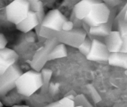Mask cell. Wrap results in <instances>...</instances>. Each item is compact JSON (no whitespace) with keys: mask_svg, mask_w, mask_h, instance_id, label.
<instances>
[{"mask_svg":"<svg viewBox=\"0 0 127 107\" xmlns=\"http://www.w3.org/2000/svg\"><path fill=\"white\" fill-rule=\"evenodd\" d=\"M67 18L58 9H52L45 15L42 22L35 28L38 38L50 39L55 38L59 31L62 30V26Z\"/></svg>","mask_w":127,"mask_h":107,"instance_id":"cell-1","label":"cell"},{"mask_svg":"<svg viewBox=\"0 0 127 107\" xmlns=\"http://www.w3.org/2000/svg\"><path fill=\"white\" fill-rule=\"evenodd\" d=\"M42 86L40 73L33 69L22 73L16 81V91L25 97H30Z\"/></svg>","mask_w":127,"mask_h":107,"instance_id":"cell-2","label":"cell"},{"mask_svg":"<svg viewBox=\"0 0 127 107\" xmlns=\"http://www.w3.org/2000/svg\"><path fill=\"white\" fill-rule=\"evenodd\" d=\"M30 11L28 0H14L5 9V15L10 23L16 26L27 17Z\"/></svg>","mask_w":127,"mask_h":107,"instance_id":"cell-3","label":"cell"},{"mask_svg":"<svg viewBox=\"0 0 127 107\" xmlns=\"http://www.w3.org/2000/svg\"><path fill=\"white\" fill-rule=\"evenodd\" d=\"M111 11L107 5L102 1L94 4L89 14L82 21L83 24L90 27H95L108 22Z\"/></svg>","mask_w":127,"mask_h":107,"instance_id":"cell-4","label":"cell"},{"mask_svg":"<svg viewBox=\"0 0 127 107\" xmlns=\"http://www.w3.org/2000/svg\"><path fill=\"white\" fill-rule=\"evenodd\" d=\"M88 36L86 30L83 27H74L69 31H59L55 36L59 43L78 48Z\"/></svg>","mask_w":127,"mask_h":107,"instance_id":"cell-5","label":"cell"},{"mask_svg":"<svg viewBox=\"0 0 127 107\" xmlns=\"http://www.w3.org/2000/svg\"><path fill=\"white\" fill-rule=\"evenodd\" d=\"M59 42L56 38L47 39L43 45L40 47L35 52L32 60L30 62V65L32 69L40 72L44 68L47 61H48V56L53 47Z\"/></svg>","mask_w":127,"mask_h":107,"instance_id":"cell-6","label":"cell"},{"mask_svg":"<svg viewBox=\"0 0 127 107\" xmlns=\"http://www.w3.org/2000/svg\"><path fill=\"white\" fill-rule=\"evenodd\" d=\"M22 73L19 66L16 63L11 66L5 73L0 75V97L15 89L16 81Z\"/></svg>","mask_w":127,"mask_h":107,"instance_id":"cell-7","label":"cell"},{"mask_svg":"<svg viewBox=\"0 0 127 107\" xmlns=\"http://www.w3.org/2000/svg\"><path fill=\"white\" fill-rule=\"evenodd\" d=\"M109 54L110 52L104 42L94 38L92 39L91 48L86 58L93 61H107Z\"/></svg>","mask_w":127,"mask_h":107,"instance_id":"cell-8","label":"cell"},{"mask_svg":"<svg viewBox=\"0 0 127 107\" xmlns=\"http://www.w3.org/2000/svg\"><path fill=\"white\" fill-rule=\"evenodd\" d=\"M104 38V43L110 53L119 52L127 53V44L124 42L119 30H112Z\"/></svg>","mask_w":127,"mask_h":107,"instance_id":"cell-9","label":"cell"},{"mask_svg":"<svg viewBox=\"0 0 127 107\" xmlns=\"http://www.w3.org/2000/svg\"><path fill=\"white\" fill-rule=\"evenodd\" d=\"M19 54L13 49L4 48L0 50V75L6 71L11 66L17 63Z\"/></svg>","mask_w":127,"mask_h":107,"instance_id":"cell-10","label":"cell"},{"mask_svg":"<svg viewBox=\"0 0 127 107\" xmlns=\"http://www.w3.org/2000/svg\"><path fill=\"white\" fill-rule=\"evenodd\" d=\"M39 25L38 17L35 12L30 10L27 17L16 25V28L24 33H29Z\"/></svg>","mask_w":127,"mask_h":107,"instance_id":"cell-11","label":"cell"},{"mask_svg":"<svg viewBox=\"0 0 127 107\" xmlns=\"http://www.w3.org/2000/svg\"><path fill=\"white\" fill-rule=\"evenodd\" d=\"M100 0H81L74 6L73 13L78 19L83 21L90 12L94 4L100 2Z\"/></svg>","mask_w":127,"mask_h":107,"instance_id":"cell-12","label":"cell"},{"mask_svg":"<svg viewBox=\"0 0 127 107\" xmlns=\"http://www.w3.org/2000/svg\"><path fill=\"white\" fill-rule=\"evenodd\" d=\"M114 18L112 17V15L110 14V17L108 22L99 26L95 27H90L89 29V33L91 36L97 38H104L109 34L112 30V25Z\"/></svg>","mask_w":127,"mask_h":107,"instance_id":"cell-13","label":"cell"},{"mask_svg":"<svg viewBox=\"0 0 127 107\" xmlns=\"http://www.w3.org/2000/svg\"><path fill=\"white\" fill-rule=\"evenodd\" d=\"M107 62L110 66L127 69V53L124 52L110 53Z\"/></svg>","mask_w":127,"mask_h":107,"instance_id":"cell-14","label":"cell"},{"mask_svg":"<svg viewBox=\"0 0 127 107\" xmlns=\"http://www.w3.org/2000/svg\"><path fill=\"white\" fill-rule=\"evenodd\" d=\"M68 56V50L66 45L63 43H58L56 45L52 51L50 53L48 56V61L55 60L60 58H65Z\"/></svg>","mask_w":127,"mask_h":107,"instance_id":"cell-15","label":"cell"},{"mask_svg":"<svg viewBox=\"0 0 127 107\" xmlns=\"http://www.w3.org/2000/svg\"><path fill=\"white\" fill-rule=\"evenodd\" d=\"M40 73L42 81V86L40 89V92L42 94H46L48 92L53 72L50 69L43 68L41 69Z\"/></svg>","mask_w":127,"mask_h":107,"instance_id":"cell-16","label":"cell"},{"mask_svg":"<svg viewBox=\"0 0 127 107\" xmlns=\"http://www.w3.org/2000/svg\"><path fill=\"white\" fill-rule=\"evenodd\" d=\"M28 1L30 4V10L35 12L37 17H38L40 25L42 22L45 15V14L44 9H43V3L40 0H28Z\"/></svg>","mask_w":127,"mask_h":107,"instance_id":"cell-17","label":"cell"},{"mask_svg":"<svg viewBox=\"0 0 127 107\" xmlns=\"http://www.w3.org/2000/svg\"><path fill=\"white\" fill-rule=\"evenodd\" d=\"M75 104L74 101L73 100L68 99V98L63 97V99L58 100V101L54 102L51 104H48L43 107H74Z\"/></svg>","mask_w":127,"mask_h":107,"instance_id":"cell-18","label":"cell"},{"mask_svg":"<svg viewBox=\"0 0 127 107\" xmlns=\"http://www.w3.org/2000/svg\"><path fill=\"white\" fill-rule=\"evenodd\" d=\"M91 45L92 39L90 37L87 36V37H86L85 39H84V40L83 41V43H82L81 44L79 45V47H78V49L82 54H83L84 56H86L88 54V53H89V52H90Z\"/></svg>","mask_w":127,"mask_h":107,"instance_id":"cell-19","label":"cell"},{"mask_svg":"<svg viewBox=\"0 0 127 107\" xmlns=\"http://www.w3.org/2000/svg\"><path fill=\"white\" fill-rule=\"evenodd\" d=\"M75 105H81L83 107H94L86 97L83 94L76 95L74 99Z\"/></svg>","mask_w":127,"mask_h":107,"instance_id":"cell-20","label":"cell"},{"mask_svg":"<svg viewBox=\"0 0 127 107\" xmlns=\"http://www.w3.org/2000/svg\"><path fill=\"white\" fill-rule=\"evenodd\" d=\"M88 89L90 90L91 94L92 97L94 99V100L95 101V102H99L100 100V97L99 95V94H98V93L97 92L96 90H95V89L94 88V87L91 85H88Z\"/></svg>","mask_w":127,"mask_h":107,"instance_id":"cell-21","label":"cell"},{"mask_svg":"<svg viewBox=\"0 0 127 107\" xmlns=\"http://www.w3.org/2000/svg\"><path fill=\"white\" fill-rule=\"evenodd\" d=\"M74 27V24L71 21H68L67 20L66 21L63 23L62 26V30L63 31H69L71 30Z\"/></svg>","mask_w":127,"mask_h":107,"instance_id":"cell-22","label":"cell"},{"mask_svg":"<svg viewBox=\"0 0 127 107\" xmlns=\"http://www.w3.org/2000/svg\"><path fill=\"white\" fill-rule=\"evenodd\" d=\"M100 1L105 3L106 5H107L109 7H112L118 6L119 4H120L122 1L121 0H100Z\"/></svg>","mask_w":127,"mask_h":107,"instance_id":"cell-23","label":"cell"},{"mask_svg":"<svg viewBox=\"0 0 127 107\" xmlns=\"http://www.w3.org/2000/svg\"><path fill=\"white\" fill-rule=\"evenodd\" d=\"M7 44V38L4 36V35L0 33V50L6 48Z\"/></svg>","mask_w":127,"mask_h":107,"instance_id":"cell-24","label":"cell"},{"mask_svg":"<svg viewBox=\"0 0 127 107\" xmlns=\"http://www.w3.org/2000/svg\"><path fill=\"white\" fill-rule=\"evenodd\" d=\"M11 107H30L26 105H19V104H17V105H12V106H11Z\"/></svg>","mask_w":127,"mask_h":107,"instance_id":"cell-25","label":"cell"},{"mask_svg":"<svg viewBox=\"0 0 127 107\" xmlns=\"http://www.w3.org/2000/svg\"><path fill=\"white\" fill-rule=\"evenodd\" d=\"M3 106H4L3 104H2V102H1V100H0V107H3Z\"/></svg>","mask_w":127,"mask_h":107,"instance_id":"cell-26","label":"cell"},{"mask_svg":"<svg viewBox=\"0 0 127 107\" xmlns=\"http://www.w3.org/2000/svg\"><path fill=\"white\" fill-rule=\"evenodd\" d=\"M83 107L81 106V105H75V107Z\"/></svg>","mask_w":127,"mask_h":107,"instance_id":"cell-27","label":"cell"}]
</instances>
